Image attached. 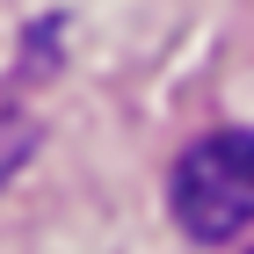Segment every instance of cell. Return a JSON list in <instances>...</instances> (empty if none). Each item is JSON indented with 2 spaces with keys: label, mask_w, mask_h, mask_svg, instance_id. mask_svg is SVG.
Wrapping results in <instances>:
<instances>
[{
  "label": "cell",
  "mask_w": 254,
  "mask_h": 254,
  "mask_svg": "<svg viewBox=\"0 0 254 254\" xmlns=\"http://www.w3.org/2000/svg\"><path fill=\"white\" fill-rule=\"evenodd\" d=\"M167 211L196 247H225L254 225V131H211L167 175Z\"/></svg>",
  "instance_id": "obj_1"
},
{
  "label": "cell",
  "mask_w": 254,
  "mask_h": 254,
  "mask_svg": "<svg viewBox=\"0 0 254 254\" xmlns=\"http://www.w3.org/2000/svg\"><path fill=\"white\" fill-rule=\"evenodd\" d=\"M37 153V124L22 117V109H0V189L15 182V167Z\"/></svg>",
  "instance_id": "obj_2"
}]
</instances>
